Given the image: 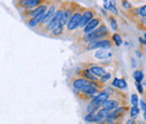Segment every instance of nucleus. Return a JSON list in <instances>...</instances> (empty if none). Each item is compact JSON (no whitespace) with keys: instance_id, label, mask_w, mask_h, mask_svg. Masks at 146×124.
Segmentation results:
<instances>
[{"instance_id":"nucleus-3","label":"nucleus","mask_w":146,"mask_h":124,"mask_svg":"<svg viewBox=\"0 0 146 124\" xmlns=\"http://www.w3.org/2000/svg\"><path fill=\"white\" fill-rule=\"evenodd\" d=\"M63 13H64V9H58L56 13L54 14V16L52 17V19L50 20V23L47 24V27H46V32H50V31H53L55 29L58 25H60V20H61V17H62V15H63Z\"/></svg>"},{"instance_id":"nucleus-1","label":"nucleus","mask_w":146,"mask_h":124,"mask_svg":"<svg viewBox=\"0 0 146 124\" xmlns=\"http://www.w3.org/2000/svg\"><path fill=\"white\" fill-rule=\"evenodd\" d=\"M108 34V29L105 25H102L101 27H98L97 29H94L93 32L89 33V34H86L84 36V40L88 41V42H92V41H100V40H104V37H106Z\"/></svg>"},{"instance_id":"nucleus-23","label":"nucleus","mask_w":146,"mask_h":124,"mask_svg":"<svg viewBox=\"0 0 146 124\" xmlns=\"http://www.w3.org/2000/svg\"><path fill=\"white\" fill-rule=\"evenodd\" d=\"M52 32H53V35H54V36L61 35V34H62V32H63V27L58 25V26H57V27H56L55 29H53Z\"/></svg>"},{"instance_id":"nucleus-9","label":"nucleus","mask_w":146,"mask_h":124,"mask_svg":"<svg viewBox=\"0 0 146 124\" xmlns=\"http://www.w3.org/2000/svg\"><path fill=\"white\" fill-rule=\"evenodd\" d=\"M55 7L54 5H52V6H50L48 7V9L46 10V13H45V15H44V17H43V19H42V21H40V24L42 25H44V24H48L50 23V20L52 19V17L54 16V14H55Z\"/></svg>"},{"instance_id":"nucleus-18","label":"nucleus","mask_w":146,"mask_h":124,"mask_svg":"<svg viewBox=\"0 0 146 124\" xmlns=\"http://www.w3.org/2000/svg\"><path fill=\"white\" fill-rule=\"evenodd\" d=\"M134 78H135L136 82H141V81L143 80V78H144L143 72H142L141 70H136L135 72H134Z\"/></svg>"},{"instance_id":"nucleus-34","label":"nucleus","mask_w":146,"mask_h":124,"mask_svg":"<svg viewBox=\"0 0 146 124\" xmlns=\"http://www.w3.org/2000/svg\"><path fill=\"white\" fill-rule=\"evenodd\" d=\"M145 38H146V34H145Z\"/></svg>"},{"instance_id":"nucleus-26","label":"nucleus","mask_w":146,"mask_h":124,"mask_svg":"<svg viewBox=\"0 0 146 124\" xmlns=\"http://www.w3.org/2000/svg\"><path fill=\"white\" fill-rule=\"evenodd\" d=\"M139 14H141L142 17H146V5L143 6V7L139 9Z\"/></svg>"},{"instance_id":"nucleus-33","label":"nucleus","mask_w":146,"mask_h":124,"mask_svg":"<svg viewBox=\"0 0 146 124\" xmlns=\"http://www.w3.org/2000/svg\"><path fill=\"white\" fill-rule=\"evenodd\" d=\"M139 124H144V123H143V122H139Z\"/></svg>"},{"instance_id":"nucleus-11","label":"nucleus","mask_w":146,"mask_h":124,"mask_svg":"<svg viewBox=\"0 0 146 124\" xmlns=\"http://www.w3.org/2000/svg\"><path fill=\"white\" fill-rule=\"evenodd\" d=\"M90 82L91 81H88L86 78H79V79H76V80L73 81V88L75 89V90H81L83 87L88 86Z\"/></svg>"},{"instance_id":"nucleus-16","label":"nucleus","mask_w":146,"mask_h":124,"mask_svg":"<svg viewBox=\"0 0 146 124\" xmlns=\"http://www.w3.org/2000/svg\"><path fill=\"white\" fill-rule=\"evenodd\" d=\"M112 86H115V87H117V88H120V89H125L127 87V84H126V81L124 80V79H113V81H112Z\"/></svg>"},{"instance_id":"nucleus-28","label":"nucleus","mask_w":146,"mask_h":124,"mask_svg":"<svg viewBox=\"0 0 146 124\" xmlns=\"http://www.w3.org/2000/svg\"><path fill=\"white\" fill-rule=\"evenodd\" d=\"M123 5H124V7H125V8H129V7H130V5H129V2H127L126 0H124V2H123Z\"/></svg>"},{"instance_id":"nucleus-27","label":"nucleus","mask_w":146,"mask_h":124,"mask_svg":"<svg viewBox=\"0 0 146 124\" xmlns=\"http://www.w3.org/2000/svg\"><path fill=\"white\" fill-rule=\"evenodd\" d=\"M110 23H111V27H112L113 29H117V23H116V20L112 17L110 18Z\"/></svg>"},{"instance_id":"nucleus-31","label":"nucleus","mask_w":146,"mask_h":124,"mask_svg":"<svg viewBox=\"0 0 146 124\" xmlns=\"http://www.w3.org/2000/svg\"><path fill=\"white\" fill-rule=\"evenodd\" d=\"M144 119H145V121H146V111L144 112Z\"/></svg>"},{"instance_id":"nucleus-8","label":"nucleus","mask_w":146,"mask_h":124,"mask_svg":"<svg viewBox=\"0 0 146 124\" xmlns=\"http://www.w3.org/2000/svg\"><path fill=\"white\" fill-rule=\"evenodd\" d=\"M99 24H100V19H98V18H93L92 20H90V21L88 23V25L83 28L84 34H89V33L93 32L94 29H97L98 26H99Z\"/></svg>"},{"instance_id":"nucleus-30","label":"nucleus","mask_w":146,"mask_h":124,"mask_svg":"<svg viewBox=\"0 0 146 124\" xmlns=\"http://www.w3.org/2000/svg\"><path fill=\"white\" fill-rule=\"evenodd\" d=\"M141 106H142V108H143V109H144V112H145V111H146V104L143 102V101L141 102Z\"/></svg>"},{"instance_id":"nucleus-25","label":"nucleus","mask_w":146,"mask_h":124,"mask_svg":"<svg viewBox=\"0 0 146 124\" xmlns=\"http://www.w3.org/2000/svg\"><path fill=\"white\" fill-rule=\"evenodd\" d=\"M110 77H111V74H110V73H106V74H105V76H102L99 80H100V82H106L108 79H110Z\"/></svg>"},{"instance_id":"nucleus-4","label":"nucleus","mask_w":146,"mask_h":124,"mask_svg":"<svg viewBox=\"0 0 146 124\" xmlns=\"http://www.w3.org/2000/svg\"><path fill=\"white\" fill-rule=\"evenodd\" d=\"M111 46L109 40H100V41H92L88 43V50L92 49H108Z\"/></svg>"},{"instance_id":"nucleus-21","label":"nucleus","mask_w":146,"mask_h":124,"mask_svg":"<svg viewBox=\"0 0 146 124\" xmlns=\"http://www.w3.org/2000/svg\"><path fill=\"white\" fill-rule=\"evenodd\" d=\"M112 40L115 41V43H116V45H120L121 43H123V41H121V37H120V35L119 34H113V36H112Z\"/></svg>"},{"instance_id":"nucleus-29","label":"nucleus","mask_w":146,"mask_h":124,"mask_svg":"<svg viewBox=\"0 0 146 124\" xmlns=\"http://www.w3.org/2000/svg\"><path fill=\"white\" fill-rule=\"evenodd\" d=\"M136 87L138 88V90H139V92H142V91H143V89H142V86L139 85V82H136Z\"/></svg>"},{"instance_id":"nucleus-7","label":"nucleus","mask_w":146,"mask_h":124,"mask_svg":"<svg viewBox=\"0 0 146 124\" xmlns=\"http://www.w3.org/2000/svg\"><path fill=\"white\" fill-rule=\"evenodd\" d=\"M93 15H94V13H93L92 10H86V11L82 14V17H81V21H80L79 27L84 28V27L88 25V23L93 19Z\"/></svg>"},{"instance_id":"nucleus-6","label":"nucleus","mask_w":146,"mask_h":124,"mask_svg":"<svg viewBox=\"0 0 146 124\" xmlns=\"http://www.w3.org/2000/svg\"><path fill=\"white\" fill-rule=\"evenodd\" d=\"M108 99H109V94H108L107 91H101V92H99L97 96L93 97L91 103H93V104H96L97 106L100 107L105 102H107Z\"/></svg>"},{"instance_id":"nucleus-14","label":"nucleus","mask_w":146,"mask_h":124,"mask_svg":"<svg viewBox=\"0 0 146 124\" xmlns=\"http://www.w3.org/2000/svg\"><path fill=\"white\" fill-rule=\"evenodd\" d=\"M104 7L107 10H112V11L117 13V10L115 8L116 7V1L115 0H104Z\"/></svg>"},{"instance_id":"nucleus-32","label":"nucleus","mask_w":146,"mask_h":124,"mask_svg":"<svg viewBox=\"0 0 146 124\" xmlns=\"http://www.w3.org/2000/svg\"><path fill=\"white\" fill-rule=\"evenodd\" d=\"M99 124H109V123H105V122H100Z\"/></svg>"},{"instance_id":"nucleus-22","label":"nucleus","mask_w":146,"mask_h":124,"mask_svg":"<svg viewBox=\"0 0 146 124\" xmlns=\"http://www.w3.org/2000/svg\"><path fill=\"white\" fill-rule=\"evenodd\" d=\"M138 113H139L138 107H137V106L131 107V109H130V116H131V117H136V116L138 115Z\"/></svg>"},{"instance_id":"nucleus-17","label":"nucleus","mask_w":146,"mask_h":124,"mask_svg":"<svg viewBox=\"0 0 146 124\" xmlns=\"http://www.w3.org/2000/svg\"><path fill=\"white\" fill-rule=\"evenodd\" d=\"M83 78L89 79L90 81H96V80H97L96 76H94L91 71H90V69H86V70L83 71Z\"/></svg>"},{"instance_id":"nucleus-20","label":"nucleus","mask_w":146,"mask_h":124,"mask_svg":"<svg viewBox=\"0 0 146 124\" xmlns=\"http://www.w3.org/2000/svg\"><path fill=\"white\" fill-rule=\"evenodd\" d=\"M94 119H96L94 113H88V115L84 117V121L86 122H94Z\"/></svg>"},{"instance_id":"nucleus-5","label":"nucleus","mask_w":146,"mask_h":124,"mask_svg":"<svg viewBox=\"0 0 146 124\" xmlns=\"http://www.w3.org/2000/svg\"><path fill=\"white\" fill-rule=\"evenodd\" d=\"M19 6L24 9L28 10H33L37 8L38 6L42 5V0H19Z\"/></svg>"},{"instance_id":"nucleus-10","label":"nucleus","mask_w":146,"mask_h":124,"mask_svg":"<svg viewBox=\"0 0 146 124\" xmlns=\"http://www.w3.org/2000/svg\"><path fill=\"white\" fill-rule=\"evenodd\" d=\"M94 56L97 59H99V60H105V59L111 58L112 52H111V50H108V49H100L94 53Z\"/></svg>"},{"instance_id":"nucleus-2","label":"nucleus","mask_w":146,"mask_h":124,"mask_svg":"<svg viewBox=\"0 0 146 124\" xmlns=\"http://www.w3.org/2000/svg\"><path fill=\"white\" fill-rule=\"evenodd\" d=\"M81 17H82V13L81 11H74L72 14V16L70 17L68 24H66V28L68 31L72 32V31H75L79 25H80V21H81Z\"/></svg>"},{"instance_id":"nucleus-12","label":"nucleus","mask_w":146,"mask_h":124,"mask_svg":"<svg viewBox=\"0 0 146 124\" xmlns=\"http://www.w3.org/2000/svg\"><path fill=\"white\" fill-rule=\"evenodd\" d=\"M109 111L108 109H105V108H102V109H100L97 114H96V119H94V122H102L104 120H106L108 116H109Z\"/></svg>"},{"instance_id":"nucleus-24","label":"nucleus","mask_w":146,"mask_h":124,"mask_svg":"<svg viewBox=\"0 0 146 124\" xmlns=\"http://www.w3.org/2000/svg\"><path fill=\"white\" fill-rule=\"evenodd\" d=\"M131 103H133V105L134 106H137V104H138V97H137V95H131Z\"/></svg>"},{"instance_id":"nucleus-15","label":"nucleus","mask_w":146,"mask_h":124,"mask_svg":"<svg viewBox=\"0 0 146 124\" xmlns=\"http://www.w3.org/2000/svg\"><path fill=\"white\" fill-rule=\"evenodd\" d=\"M90 71H91L92 73L94 74V76H98V77H102V76H105L106 74V71L104 68H101V67H97V66H93L90 68Z\"/></svg>"},{"instance_id":"nucleus-19","label":"nucleus","mask_w":146,"mask_h":124,"mask_svg":"<svg viewBox=\"0 0 146 124\" xmlns=\"http://www.w3.org/2000/svg\"><path fill=\"white\" fill-rule=\"evenodd\" d=\"M39 24H40V21L36 18H29V20L27 21V25L29 27H36L37 25H39Z\"/></svg>"},{"instance_id":"nucleus-13","label":"nucleus","mask_w":146,"mask_h":124,"mask_svg":"<svg viewBox=\"0 0 146 124\" xmlns=\"http://www.w3.org/2000/svg\"><path fill=\"white\" fill-rule=\"evenodd\" d=\"M119 106L118 105V102H116V101H112V99H108L107 102H105L104 104H102V107L105 108V109H108V111H113V109H116L117 107Z\"/></svg>"}]
</instances>
